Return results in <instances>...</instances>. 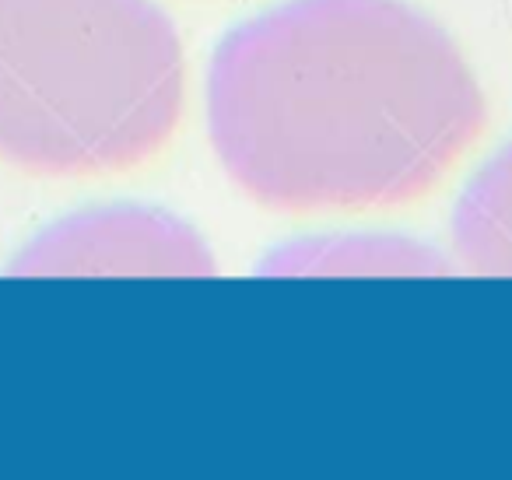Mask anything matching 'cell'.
<instances>
[{
  "label": "cell",
  "instance_id": "6da1fadb",
  "mask_svg": "<svg viewBox=\"0 0 512 480\" xmlns=\"http://www.w3.org/2000/svg\"><path fill=\"white\" fill-rule=\"evenodd\" d=\"M204 113L228 179L285 214L414 204L488 116L456 39L407 0H274L218 39Z\"/></svg>",
  "mask_w": 512,
  "mask_h": 480
},
{
  "label": "cell",
  "instance_id": "277c9868",
  "mask_svg": "<svg viewBox=\"0 0 512 480\" xmlns=\"http://www.w3.org/2000/svg\"><path fill=\"white\" fill-rule=\"evenodd\" d=\"M267 277H435L449 274V260L435 246L407 235L344 232L295 239L260 260Z\"/></svg>",
  "mask_w": 512,
  "mask_h": 480
},
{
  "label": "cell",
  "instance_id": "5b68a950",
  "mask_svg": "<svg viewBox=\"0 0 512 480\" xmlns=\"http://www.w3.org/2000/svg\"><path fill=\"white\" fill-rule=\"evenodd\" d=\"M453 256L481 277H512V141L498 148L456 197Z\"/></svg>",
  "mask_w": 512,
  "mask_h": 480
},
{
  "label": "cell",
  "instance_id": "7a4b0ae2",
  "mask_svg": "<svg viewBox=\"0 0 512 480\" xmlns=\"http://www.w3.org/2000/svg\"><path fill=\"white\" fill-rule=\"evenodd\" d=\"M186 53L155 0H0V162L88 179L179 130Z\"/></svg>",
  "mask_w": 512,
  "mask_h": 480
},
{
  "label": "cell",
  "instance_id": "3957f363",
  "mask_svg": "<svg viewBox=\"0 0 512 480\" xmlns=\"http://www.w3.org/2000/svg\"><path fill=\"white\" fill-rule=\"evenodd\" d=\"M18 277H211L214 256L183 218L148 204H99L57 218L11 260Z\"/></svg>",
  "mask_w": 512,
  "mask_h": 480
}]
</instances>
